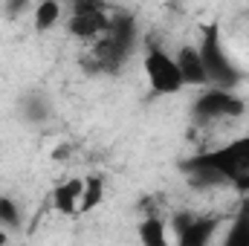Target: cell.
<instances>
[{
	"mask_svg": "<svg viewBox=\"0 0 249 246\" xmlns=\"http://www.w3.org/2000/svg\"><path fill=\"white\" fill-rule=\"evenodd\" d=\"M180 171L194 188L232 185L235 191L249 194V133L183 159Z\"/></svg>",
	"mask_w": 249,
	"mask_h": 246,
	"instance_id": "cell-1",
	"label": "cell"
},
{
	"mask_svg": "<svg viewBox=\"0 0 249 246\" xmlns=\"http://www.w3.org/2000/svg\"><path fill=\"white\" fill-rule=\"evenodd\" d=\"M133 50H136V20L130 15H116L110 18V29L105 32V38L90 44L87 67L93 72H119Z\"/></svg>",
	"mask_w": 249,
	"mask_h": 246,
	"instance_id": "cell-2",
	"label": "cell"
},
{
	"mask_svg": "<svg viewBox=\"0 0 249 246\" xmlns=\"http://www.w3.org/2000/svg\"><path fill=\"white\" fill-rule=\"evenodd\" d=\"M197 53H200V61H203V70H206L209 87L229 90V93L238 90V84H241V70L235 67L232 58H229L217 23H203L200 41H197Z\"/></svg>",
	"mask_w": 249,
	"mask_h": 246,
	"instance_id": "cell-3",
	"label": "cell"
},
{
	"mask_svg": "<svg viewBox=\"0 0 249 246\" xmlns=\"http://www.w3.org/2000/svg\"><path fill=\"white\" fill-rule=\"evenodd\" d=\"M247 105L238 93L229 90H217V87H206L194 96L191 102V119L200 124H214L223 119H238L244 116Z\"/></svg>",
	"mask_w": 249,
	"mask_h": 246,
	"instance_id": "cell-4",
	"label": "cell"
},
{
	"mask_svg": "<svg viewBox=\"0 0 249 246\" xmlns=\"http://www.w3.org/2000/svg\"><path fill=\"white\" fill-rule=\"evenodd\" d=\"M142 70L148 78V87L157 96H177L186 84L180 75V67L174 61L171 53H165L160 44H148L145 47V58H142Z\"/></svg>",
	"mask_w": 249,
	"mask_h": 246,
	"instance_id": "cell-5",
	"label": "cell"
},
{
	"mask_svg": "<svg viewBox=\"0 0 249 246\" xmlns=\"http://www.w3.org/2000/svg\"><path fill=\"white\" fill-rule=\"evenodd\" d=\"M110 29V12L105 3H75L67 15V32L84 44H96Z\"/></svg>",
	"mask_w": 249,
	"mask_h": 246,
	"instance_id": "cell-6",
	"label": "cell"
},
{
	"mask_svg": "<svg viewBox=\"0 0 249 246\" xmlns=\"http://www.w3.org/2000/svg\"><path fill=\"white\" fill-rule=\"evenodd\" d=\"M174 244L171 246H212L220 229V217L214 214H194V211H177L171 217Z\"/></svg>",
	"mask_w": 249,
	"mask_h": 246,
	"instance_id": "cell-7",
	"label": "cell"
},
{
	"mask_svg": "<svg viewBox=\"0 0 249 246\" xmlns=\"http://www.w3.org/2000/svg\"><path fill=\"white\" fill-rule=\"evenodd\" d=\"M174 61L180 67V75H183V84H186V87H197V90H206V87H209L206 70H203L200 53H197V44H183V47L177 50Z\"/></svg>",
	"mask_w": 249,
	"mask_h": 246,
	"instance_id": "cell-8",
	"label": "cell"
},
{
	"mask_svg": "<svg viewBox=\"0 0 249 246\" xmlns=\"http://www.w3.org/2000/svg\"><path fill=\"white\" fill-rule=\"evenodd\" d=\"M81 194H84V177H70V180H64V183L55 185V191H53L55 209H58L61 214H67V217L78 214Z\"/></svg>",
	"mask_w": 249,
	"mask_h": 246,
	"instance_id": "cell-9",
	"label": "cell"
},
{
	"mask_svg": "<svg viewBox=\"0 0 249 246\" xmlns=\"http://www.w3.org/2000/svg\"><path fill=\"white\" fill-rule=\"evenodd\" d=\"M217 246H249V197L241 200L238 211L232 214V220H229Z\"/></svg>",
	"mask_w": 249,
	"mask_h": 246,
	"instance_id": "cell-10",
	"label": "cell"
},
{
	"mask_svg": "<svg viewBox=\"0 0 249 246\" xmlns=\"http://www.w3.org/2000/svg\"><path fill=\"white\" fill-rule=\"evenodd\" d=\"M136 238H139V246H171L168 223L162 217H157V214H148L145 220H139Z\"/></svg>",
	"mask_w": 249,
	"mask_h": 246,
	"instance_id": "cell-11",
	"label": "cell"
},
{
	"mask_svg": "<svg viewBox=\"0 0 249 246\" xmlns=\"http://www.w3.org/2000/svg\"><path fill=\"white\" fill-rule=\"evenodd\" d=\"M64 18V6L58 0H44L32 9V26L35 32H50L55 23H61Z\"/></svg>",
	"mask_w": 249,
	"mask_h": 246,
	"instance_id": "cell-12",
	"label": "cell"
},
{
	"mask_svg": "<svg viewBox=\"0 0 249 246\" xmlns=\"http://www.w3.org/2000/svg\"><path fill=\"white\" fill-rule=\"evenodd\" d=\"M20 113H23L26 122H32V124L47 122V119L53 116V110H50V99L41 96V93H26V96L20 99Z\"/></svg>",
	"mask_w": 249,
	"mask_h": 246,
	"instance_id": "cell-13",
	"label": "cell"
},
{
	"mask_svg": "<svg viewBox=\"0 0 249 246\" xmlns=\"http://www.w3.org/2000/svg\"><path fill=\"white\" fill-rule=\"evenodd\" d=\"M23 226V209L15 197L0 194V229L3 232H18Z\"/></svg>",
	"mask_w": 249,
	"mask_h": 246,
	"instance_id": "cell-14",
	"label": "cell"
},
{
	"mask_svg": "<svg viewBox=\"0 0 249 246\" xmlns=\"http://www.w3.org/2000/svg\"><path fill=\"white\" fill-rule=\"evenodd\" d=\"M105 200V180L99 174H90L84 177V194H81V206H78V214L84 211H93L99 203Z\"/></svg>",
	"mask_w": 249,
	"mask_h": 246,
	"instance_id": "cell-15",
	"label": "cell"
}]
</instances>
